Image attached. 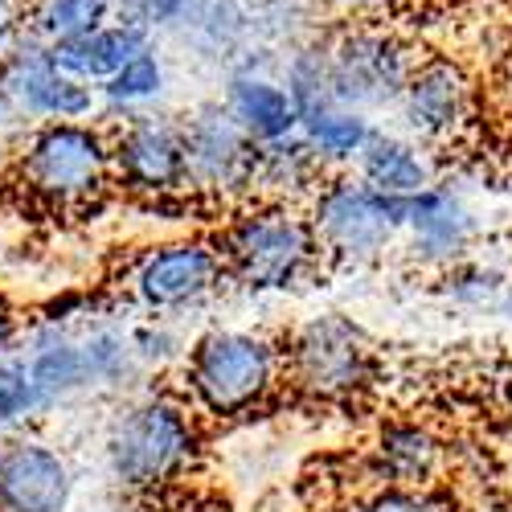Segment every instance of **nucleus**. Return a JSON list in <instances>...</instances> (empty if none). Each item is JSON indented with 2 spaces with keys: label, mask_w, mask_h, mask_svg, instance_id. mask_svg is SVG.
<instances>
[{
  "label": "nucleus",
  "mask_w": 512,
  "mask_h": 512,
  "mask_svg": "<svg viewBox=\"0 0 512 512\" xmlns=\"http://www.w3.org/2000/svg\"><path fill=\"white\" fill-rule=\"evenodd\" d=\"M115 21V0H21V33L41 46H62Z\"/></svg>",
  "instance_id": "nucleus-20"
},
{
  "label": "nucleus",
  "mask_w": 512,
  "mask_h": 512,
  "mask_svg": "<svg viewBox=\"0 0 512 512\" xmlns=\"http://www.w3.org/2000/svg\"><path fill=\"white\" fill-rule=\"evenodd\" d=\"M402 234L410 238L414 259L422 263H459L467 246L476 242V213L467 201L443 185H426L422 193L406 197V226Z\"/></svg>",
  "instance_id": "nucleus-14"
},
{
  "label": "nucleus",
  "mask_w": 512,
  "mask_h": 512,
  "mask_svg": "<svg viewBox=\"0 0 512 512\" xmlns=\"http://www.w3.org/2000/svg\"><path fill=\"white\" fill-rule=\"evenodd\" d=\"M349 512H435V504L410 488H381V492L357 500Z\"/></svg>",
  "instance_id": "nucleus-29"
},
{
  "label": "nucleus",
  "mask_w": 512,
  "mask_h": 512,
  "mask_svg": "<svg viewBox=\"0 0 512 512\" xmlns=\"http://www.w3.org/2000/svg\"><path fill=\"white\" fill-rule=\"evenodd\" d=\"M357 181H365L369 189L386 197H414L426 185H435L431 164L418 152V144L390 136V132H377V127L365 140V148L357 152Z\"/></svg>",
  "instance_id": "nucleus-17"
},
{
  "label": "nucleus",
  "mask_w": 512,
  "mask_h": 512,
  "mask_svg": "<svg viewBox=\"0 0 512 512\" xmlns=\"http://www.w3.org/2000/svg\"><path fill=\"white\" fill-rule=\"evenodd\" d=\"M201 431L193 410L173 394H148L127 406L107 431V472L127 492H156L197 463Z\"/></svg>",
  "instance_id": "nucleus-1"
},
{
  "label": "nucleus",
  "mask_w": 512,
  "mask_h": 512,
  "mask_svg": "<svg viewBox=\"0 0 512 512\" xmlns=\"http://www.w3.org/2000/svg\"><path fill=\"white\" fill-rule=\"evenodd\" d=\"M127 336H132V349H136L140 365H164L181 353V340L164 324H144V328H132Z\"/></svg>",
  "instance_id": "nucleus-28"
},
{
  "label": "nucleus",
  "mask_w": 512,
  "mask_h": 512,
  "mask_svg": "<svg viewBox=\"0 0 512 512\" xmlns=\"http://www.w3.org/2000/svg\"><path fill=\"white\" fill-rule=\"evenodd\" d=\"M443 463V447L439 439L418 422H394L381 431L377 447H373V467L386 488H422L439 472Z\"/></svg>",
  "instance_id": "nucleus-19"
},
{
  "label": "nucleus",
  "mask_w": 512,
  "mask_h": 512,
  "mask_svg": "<svg viewBox=\"0 0 512 512\" xmlns=\"http://www.w3.org/2000/svg\"><path fill=\"white\" fill-rule=\"evenodd\" d=\"M324 54H328L332 99L361 115L394 107L414 70V58L402 41L377 29H353Z\"/></svg>",
  "instance_id": "nucleus-7"
},
{
  "label": "nucleus",
  "mask_w": 512,
  "mask_h": 512,
  "mask_svg": "<svg viewBox=\"0 0 512 512\" xmlns=\"http://www.w3.org/2000/svg\"><path fill=\"white\" fill-rule=\"evenodd\" d=\"M300 136L316 152L320 164H353L357 152L365 148V140L373 136V123H369V115H361L353 107L332 103L300 123Z\"/></svg>",
  "instance_id": "nucleus-21"
},
{
  "label": "nucleus",
  "mask_w": 512,
  "mask_h": 512,
  "mask_svg": "<svg viewBox=\"0 0 512 512\" xmlns=\"http://www.w3.org/2000/svg\"><path fill=\"white\" fill-rule=\"evenodd\" d=\"M21 37V0H0V50Z\"/></svg>",
  "instance_id": "nucleus-31"
},
{
  "label": "nucleus",
  "mask_w": 512,
  "mask_h": 512,
  "mask_svg": "<svg viewBox=\"0 0 512 512\" xmlns=\"http://www.w3.org/2000/svg\"><path fill=\"white\" fill-rule=\"evenodd\" d=\"M406 127L422 140H451L472 115V82L451 58L414 62L406 87L394 103Z\"/></svg>",
  "instance_id": "nucleus-12"
},
{
  "label": "nucleus",
  "mask_w": 512,
  "mask_h": 512,
  "mask_svg": "<svg viewBox=\"0 0 512 512\" xmlns=\"http://www.w3.org/2000/svg\"><path fill=\"white\" fill-rule=\"evenodd\" d=\"M74 472L58 447L13 439L0 455V512H66Z\"/></svg>",
  "instance_id": "nucleus-13"
},
{
  "label": "nucleus",
  "mask_w": 512,
  "mask_h": 512,
  "mask_svg": "<svg viewBox=\"0 0 512 512\" xmlns=\"http://www.w3.org/2000/svg\"><path fill=\"white\" fill-rule=\"evenodd\" d=\"M226 271L250 291H283L291 283H300L316 259L320 242L308 218H300L287 205L254 209L246 218H238L226 234Z\"/></svg>",
  "instance_id": "nucleus-4"
},
{
  "label": "nucleus",
  "mask_w": 512,
  "mask_h": 512,
  "mask_svg": "<svg viewBox=\"0 0 512 512\" xmlns=\"http://www.w3.org/2000/svg\"><path fill=\"white\" fill-rule=\"evenodd\" d=\"M373 373L365 332L345 316H316L291 340V377L312 398H349Z\"/></svg>",
  "instance_id": "nucleus-8"
},
{
  "label": "nucleus",
  "mask_w": 512,
  "mask_h": 512,
  "mask_svg": "<svg viewBox=\"0 0 512 512\" xmlns=\"http://www.w3.org/2000/svg\"><path fill=\"white\" fill-rule=\"evenodd\" d=\"M168 87V70H164V58L156 50V41L148 50H140L132 62H123L107 82H99V99L111 107V111H123V115H132V111H144L148 103H156Z\"/></svg>",
  "instance_id": "nucleus-22"
},
{
  "label": "nucleus",
  "mask_w": 512,
  "mask_h": 512,
  "mask_svg": "<svg viewBox=\"0 0 512 512\" xmlns=\"http://www.w3.org/2000/svg\"><path fill=\"white\" fill-rule=\"evenodd\" d=\"M451 287V300H459V304H467V308H492L496 304V295H500V287L508 283L500 271H492V267H459L451 279H447Z\"/></svg>",
  "instance_id": "nucleus-27"
},
{
  "label": "nucleus",
  "mask_w": 512,
  "mask_h": 512,
  "mask_svg": "<svg viewBox=\"0 0 512 512\" xmlns=\"http://www.w3.org/2000/svg\"><path fill=\"white\" fill-rule=\"evenodd\" d=\"M173 512H201V508H173Z\"/></svg>",
  "instance_id": "nucleus-35"
},
{
  "label": "nucleus",
  "mask_w": 512,
  "mask_h": 512,
  "mask_svg": "<svg viewBox=\"0 0 512 512\" xmlns=\"http://www.w3.org/2000/svg\"><path fill=\"white\" fill-rule=\"evenodd\" d=\"M283 91L295 107V115H300V123L324 107H332V82H328V54L308 46V50H295L291 62H287V82Z\"/></svg>",
  "instance_id": "nucleus-25"
},
{
  "label": "nucleus",
  "mask_w": 512,
  "mask_h": 512,
  "mask_svg": "<svg viewBox=\"0 0 512 512\" xmlns=\"http://www.w3.org/2000/svg\"><path fill=\"white\" fill-rule=\"evenodd\" d=\"M152 33H144L140 25H127V21H107L99 25L95 33H82L74 41H62V46H50L54 62L78 78V82H87V87H99V82H107L123 62H132L140 50L152 46Z\"/></svg>",
  "instance_id": "nucleus-16"
},
{
  "label": "nucleus",
  "mask_w": 512,
  "mask_h": 512,
  "mask_svg": "<svg viewBox=\"0 0 512 512\" xmlns=\"http://www.w3.org/2000/svg\"><path fill=\"white\" fill-rule=\"evenodd\" d=\"M185 144V185L205 193H242L254 189L259 144H254L222 103H205L181 123Z\"/></svg>",
  "instance_id": "nucleus-11"
},
{
  "label": "nucleus",
  "mask_w": 512,
  "mask_h": 512,
  "mask_svg": "<svg viewBox=\"0 0 512 512\" xmlns=\"http://www.w3.org/2000/svg\"><path fill=\"white\" fill-rule=\"evenodd\" d=\"M25 369L50 406L95 390L91 369H87V353H82V345L74 336H66L54 324H41V332L33 336V353L25 357Z\"/></svg>",
  "instance_id": "nucleus-18"
},
{
  "label": "nucleus",
  "mask_w": 512,
  "mask_h": 512,
  "mask_svg": "<svg viewBox=\"0 0 512 512\" xmlns=\"http://www.w3.org/2000/svg\"><path fill=\"white\" fill-rule=\"evenodd\" d=\"M0 455H5V439H0Z\"/></svg>",
  "instance_id": "nucleus-36"
},
{
  "label": "nucleus",
  "mask_w": 512,
  "mask_h": 512,
  "mask_svg": "<svg viewBox=\"0 0 512 512\" xmlns=\"http://www.w3.org/2000/svg\"><path fill=\"white\" fill-rule=\"evenodd\" d=\"M222 107L234 115V123L242 132L267 148V144H279L287 136L300 132V115H295L283 82H275L271 74H259V70H242L226 82V99Z\"/></svg>",
  "instance_id": "nucleus-15"
},
{
  "label": "nucleus",
  "mask_w": 512,
  "mask_h": 512,
  "mask_svg": "<svg viewBox=\"0 0 512 512\" xmlns=\"http://www.w3.org/2000/svg\"><path fill=\"white\" fill-rule=\"evenodd\" d=\"M82 353H87V369H91V386H127L144 365L132 349V336L123 328H95L91 336L78 340Z\"/></svg>",
  "instance_id": "nucleus-24"
},
{
  "label": "nucleus",
  "mask_w": 512,
  "mask_h": 512,
  "mask_svg": "<svg viewBox=\"0 0 512 512\" xmlns=\"http://www.w3.org/2000/svg\"><path fill=\"white\" fill-rule=\"evenodd\" d=\"M17 132H25V123H21V119H17V111L9 107L5 91H0V144H5V140H13Z\"/></svg>",
  "instance_id": "nucleus-32"
},
{
  "label": "nucleus",
  "mask_w": 512,
  "mask_h": 512,
  "mask_svg": "<svg viewBox=\"0 0 512 512\" xmlns=\"http://www.w3.org/2000/svg\"><path fill=\"white\" fill-rule=\"evenodd\" d=\"M308 222L316 230L320 250H332L336 259L349 263H369L402 234L406 197H386L357 177H336L320 185Z\"/></svg>",
  "instance_id": "nucleus-5"
},
{
  "label": "nucleus",
  "mask_w": 512,
  "mask_h": 512,
  "mask_svg": "<svg viewBox=\"0 0 512 512\" xmlns=\"http://www.w3.org/2000/svg\"><path fill=\"white\" fill-rule=\"evenodd\" d=\"M340 5H353V9H373V5H381V0H340Z\"/></svg>",
  "instance_id": "nucleus-34"
},
{
  "label": "nucleus",
  "mask_w": 512,
  "mask_h": 512,
  "mask_svg": "<svg viewBox=\"0 0 512 512\" xmlns=\"http://www.w3.org/2000/svg\"><path fill=\"white\" fill-rule=\"evenodd\" d=\"M279 381V349L267 336L218 328L205 332L189 349L185 386L201 414L209 418H238L263 406Z\"/></svg>",
  "instance_id": "nucleus-3"
},
{
  "label": "nucleus",
  "mask_w": 512,
  "mask_h": 512,
  "mask_svg": "<svg viewBox=\"0 0 512 512\" xmlns=\"http://www.w3.org/2000/svg\"><path fill=\"white\" fill-rule=\"evenodd\" d=\"M492 308H496L500 316H508V320H512V283H504V287H500V295H496V304H492Z\"/></svg>",
  "instance_id": "nucleus-33"
},
{
  "label": "nucleus",
  "mask_w": 512,
  "mask_h": 512,
  "mask_svg": "<svg viewBox=\"0 0 512 512\" xmlns=\"http://www.w3.org/2000/svg\"><path fill=\"white\" fill-rule=\"evenodd\" d=\"M0 91L21 123H58V119H91L99 107V91L70 78L50 46L21 33L9 50H0Z\"/></svg>",
  "instance_id": "nucleus-6"
},
{
  "label": "nucleus",
  "mask_w": 512,
  "mask_h": 512,
  "mask_svg": "<svg viewBox=\"0 0 512 512\" xmlns=\"http://www.w3.org/2000/svg\"><path fill=\"white\" fill-rule=\"evenodd\" d=\"M320 160L304 144V136L295 132L279 144L259 148V173H254V189H271V193H300L320 177Z\"/></svg>",
  "instance_id": "nucleus-23"
},
{
  "label": "nucleus",
  "mask_w": 512,
  "mask_h": 512,
  "mask_svg": "<svg viewBox=\"0 0 512 512\" xmlns=\"http://www.w3.org/2000/svg\"><path fill=\"white\" fill-rule=\"evenodd\" d=\"M127 123L111 136V181L140 197H173L185 189V144L181 123L152 111L123 115Z\"/></svg>",
  "instance_id": "nucleus-10"
},
{
  "label": "nucleus",
  "mask_w": 512,
  "mask_h": 512,
  "mask_svg": "<svg viewBox=\"0 0 512 512\" xmlns=\"http://www.w3.org/2000/svg\"><path fill=\"white\" fill-rule=\"evenodd\" d=\"M17 177L29 197L50 209H78L107 193L111 181V136L91 119L33 123L21 132Z\"/></svg>",
  "instance_id": "nucleus-2"
},
{
  "label": "nucleus",
  "mask_w": 512,
  "mask_h": 512,
  "mask_svg": "<svg viewBox=\"0 0 512 512\" xmlns=\"http://www.w3.org/2000/svg\"><path fill=\"white\" fill-rule=\"evenodd\" d=\"M17 336H21V316H17V308H13L9 295L0 291V361H5V357L13 353Z\"/></svg>",
  "instance_id": "nucleus-30"
},
{
  "label": "nucleus",
  "mask_w": 512,
  "mask_h": 512,
  "mask_svg": "<svg viewBox=\"0 0 512 512\" xmlns=\"http://www.w3.org/2000/svg\"><path fill=\"white\" fill-rule=\"evenodd\" d=\"M50 410V402L41 398V390L33 386V377L25 369V361H0V431L9 426H25L33 418H41Z\"/></svg>",
  "instance_id": "nucleus-26"
},
{
  "label": "nucleus",
  "mask_w": 512,
  "mask_h": 512,
  "mask_svg": "<svg viewBox=\"0 0 512 512\" xmlns=\"http://www.w3.org/2000/svg\"><path fill=\"white\" fill-rule=\"evenodd\" d=\"M226 279V259L213 242L177 238L152 246L132 271V295L156 316L205 304Z\"/></svg>",
  "instance_id": "nucleus-9"
}]
</instances>
